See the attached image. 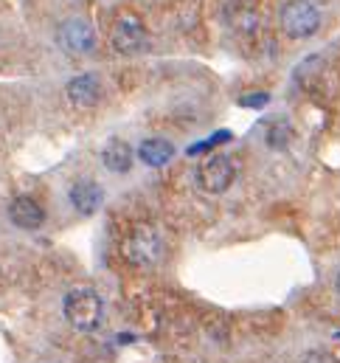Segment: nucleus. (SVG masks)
<instances>
[{
    "label": "nucleus",
    "mask_w": 340,
    "mask_h": 363,
    "mask_svg": "<svg viewBox=\"0 0 340 363\" xmlns=\"http://www.w3.org/2000/svg\"><path fill=\"white\" fill-rule=\"evenodd\" d=\"M161 257H164V240H161L158 228H152V225H138L124 240V259L141 271L155 268L161 262Z\"/></svg>",
    "instance_id": "2"
},
{
    "label": "nucleus",
    "mask_w": 340,
    "mask_h": 363,
    "mask_svg": "<svg viewBox=\"0 0 340 363\" xmlns=\"http://www.w3.org/2000/svg\"><path fill=\"white\" fill-rule=\"evenodd\" d=\"M62 313L68 318V324L79 333H90L98 327L101 321V313H104V301L96 290L90 287H76L71 293H65L62 298Z\"/></svg>",
    "instance_id": "1"
},
{
    "label": "nucleus",
    "mask_w": 340,
    "mask_h": 363,
    "mask_svg": "<svg viewBox=\"0 0 340 363\" xmlns=\"http://www.w3.org/2000/svg\"><path fill=\"white\" fill-rule=\"evenodd\" d=\"M60 45L71 54V57H82L87 51H93L96 45V34H93V26L87 23L85 17H68L62 26H60Z\"/></svg>",
    "instance_id": "5"
},
{
    "label": "nucleus",
    "mask_w": 340,
    "mask_h": 363,
    "mask_svg": "<svg viewBox=\"0 0 340 363\" xmlns=\"http://www.w3.org/2000/svg\"><path fill=\"white\" fill-rule=\"evenodd\" d=\"M270 101V93H251V96H242L239 99V107H264Z\"/></svg>",
    "instance_id": "15"
},
{
    "label": "nucleus",
    "mask_w": 340,
    "mask_h": 363,
    "mask_svg": "<svg viewBox=\"0 0 340 363\" xmlns=\"http://www.w3.org/2000/svg\"><path fill=\"white\" fill-rule=\"evenodd\" d=\"M8 220H11L17 228H23V231H34V228H40V225L45 223V211H42V206H40L37 200H31V197H14V200L8 203Z\"/></svg>",
    "instance_id": "7"
},
{
    "label": "nucleus",
    "mask_w": 340,
    "mask_h": 363,
    "mask_svg": "<svg viewBox=\"0 0 340 363\" xmlns=\"http://www.w3.org/2000/svg\"><path fill=\"white\" fill-rule=\"evenodd\" d=\"M174 155V147H171L166 138H147L141 147H138V158L147 164V167H166Z\"/></svg>",
    "instance_id": "12"
},
{
    "label": "nucleus",
    "mask_w": 340,
    "mask_h": 363,
    "mask_svg": "<svg viewBox=\"0 0 340 363\" xmlns=\"http://www.w3.org/2000/svg\"><path fill=\"white\" fill-rule=\"evenodd\" d=\"M234 178H237V167H234V161H231L228 155H222V152L205 158V161L200 164V169H197V183H200V189L208 191V194H222V191L234 183Z\"/></svg>",
    "instance_id": "4"
},
{
    "label": "nucleus",
    "mask_w": 340,
    "mask_h": 363,
    "mask_svg": "<svg viewBox=\"0 0 340 363\" xmlns=\"http://www.w3.org/2000/svg\"><path fill=\"white\" fill-rule=\"evenodd\" d=\"M335 287H338V293H340V273H338V281H335Z\"/></svg>",
    "instance_id": "17"
},
{
    "label": "nucleus",
    "mask_w": 340,
    "mask_h": 363,
    "mask_svg": "<svg viewBox=\"0 0 340 363\" xmlns=\"http://www.w3.org/2000/svg\"><path fill=\"white\" fill-rule=\"evenodd\" d=\"M281 28L290 40H307L321 28V11L310 0H290L281 6Z\"/></svg>",
    "instance_id": "3"
},
{
    "label": "nucleus",
    "mask_w": 340,
    "mask_h": 363,
    "mask_svg": "<svg viewBox=\"0 0 340 363\" xmlns=\"http://www.w3.org/2000/svg\"><path fill=\"white\" fill-rule=\"evenodd\" d=\"M225 23L237 31V34H254L259 28V14L251 3L245 0H231L225 6Z\"/></svg>",
    "instance_id": "10"
},
{
    "label": "nucleus",
    "mask_w": 340,
    "mask_h": 363,
    "mask_svg": "<svg viewBox=\"0 0 340 363\" xmlns=\"http://www.w3.org/2000/svg\"><path fill=\"white\" fill-rule=\"evenodd\" d=\"M304 363H338L332 355H327V352H310L307 358H304Z\"/></svg>",
    "instance_id": "16"
},
{
    "label": "nucleus",
    "mask_w": 340,
    "mask_h": 363,
    "mask_svg": "<svg viewBox=\"0 0 340 363\" xmlns=\"http://www.w3.org/2000/svg\"><path fill=\"white\" fill-rule=\"evenodd\" d=\"M287 138H290V127H284L281 121L270 127V135H267V141H270L273 147H284V144H287Z\"/></svg>",
    "instance_id": "14"
},
{
    "label": "nucleus",
    "mask_w": 340,
    "mask_h": 363,
    "mask_svg": "<svg viewBox=\"0 0 340 363\" xmlns=\"http://www.w3.org/2000/svg\"><path fill=\"white\" fill-rule=\"evenodd\" d=\"M110 40H113V48L118 54H135L147 43V28L135 14H121L115 20V26H113Z\"/></svg>",
    "instance_id": "6"
},
{
    "label": "nucleus",
    "mask_w": 340,
    "mask_h": 363,
    "mask_svg": "<svg viewBox=\"0 0 340 363\" xmlns=\"http://www.w3.org/2000/svg\"><path fill=\"white\" fill-rule=\"evenodd\" d=\"M222 141H231V133H228V130H220L217 135H211V138H205V141L188 147V155H200V152H205V150H214V147L222 144Z\"/></svg>",
    "instance_id": "13"
},
{
    "label": "nucleus",
    "mask_w": 340,
    "mask_h": 363,
    "mask_svg": "<svg viewBox=\"0 0 340 363\" xmlns=\"http://www.w3.org/2000/svg\"><path fill=\"white\" fill-rule=\"evenodd\" d=\"M101 161H104V167L110 172L124 175V172L132 169V147L127 141H121V138H110L104 144V150H101Z\"/></svg>",
    "instance_id": "11"
},
{
    "label": "nucleus",
    "mask_w": 340,
    "mask_h": 363,
    "mask_svg": "<svg viewBox=\"0 0 340 363\" xmlns=\"http://www.w3.org/2000/svg\"><path fill=\"white\" fill-rule=\"evenodd\" d=\"M68 99L76 107H93L101 99V85L96 79V74H79L68 82Z\"/></svg>",
    "instance_id": "9"
},
{
    "label": "nucleus",
    "mask_w": 340,
    "mask_h": 363,
    "mask_svg": "<svg viewBox=\"0 0 340 363\" xmlns=\"http://www.w3.org/2000/svg\"><path fill=\"white\" fill-rule=\"evenodd\" d=\"M71 206L79 211V214H93V211H98V206H101V200H104V191H101V186L96 181H90V178H82V181H76L71 186Z\"/></svg>",
    "instance_id": "8"
}]
</instances>
